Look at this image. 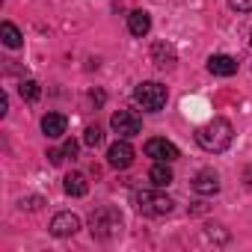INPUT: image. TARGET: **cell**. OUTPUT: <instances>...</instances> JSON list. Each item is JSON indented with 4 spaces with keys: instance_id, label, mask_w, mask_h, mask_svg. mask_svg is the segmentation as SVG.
Wrapping results in <instances>:
<instances>
[{
    "instance_id": "18",
    "label": "cell",
    "mask_w": 252,
    "mask_h": 252,
    "mask_svg": "<svg viewBox=\"0 0 252 252\" xmlns=\"http://www.w3.org/2000/svg\"><path fill=\"white\" fill-rule=\"evenodd\" d=\"M83 143L92 146V149H98V146L104 143V131L98 128V125H92V128H86V134H83Z\"/></svg>"
},
{
    "instance_id": "22",
    "label": "cell",
    "mask_w": 252,
    "mask_h": 252,
    "mask_svg": "<svg viewBox=\"0 0 252 252\" xmlns=\"http://www.w3.org/2000/svg\"><path fill=\"white\" fill-rule=\"evenodd\" d=\"M6 110H9V101H6V95H3V98H0V116H3Z\"/></svg>"
},
{
    "instance_id": "17",
    "label": "cell",
    "mask_w": 252,
    "mask_h": 252,
    "mask_svg": "<svg viewBox=\"0 0 252 252\" xmlns=\"http://www.w3.org/2000/svg\"><path fill=\"white\" fill-rule=\"evenodd\" d=\"M39 95H42V86H39L36 80H24V83H21V98H24V101L33 104V101H39Z\"/></svg>"
},
{
    "instance_id": "5",
    "label": "cell",
    "mask_w": 252,
    "mask_h": 252,
    "mask_svg": "<svg viewBox=\"0 0 252 252\" xmlns=\"http://www.w3.org/2000/svg\"><path fill=\"white\" fill-rule=\"evenodd\" d=\"M137 208H140V214H146V217H163V214L172 211V199L163 196V193L143 190V193H137Z\"/></svg>"
},
{
    "instance_id": "19",
    "label": "cell",
    "mask_w": 252,
    "mask_h": 252,
    "mask_svg": "<svg viewBox=\"0 0 252 252\" xmlns=\"http://www.w3.org/2000/svg\"><path fill=\"white\" fill-rule=\"evenodd\" d=\"M231 3V9H237V12H252V0H228Z\"/></svg>"
},
{
    "instance_id": "2",
    "label": "cell",
    "mask_w": 252,
    "mask_h": 252,
    "mask_svg": "<svg viewBox=\"0 0 252 252\" xmlns=\"http://www.w3.org/2000/svg\"><path fill=\"white\" fill-rule=\"evenodd\" d=\"M89 225H92V237L110 240V237H116V234L122 231V214H119L116 208H98V211L92 214Z\"/></svg>"
},
{
    "instance_id": "8",
    "label": "cell",
    "mask_w": 252,
    "mask_h": 252,
    "mask_svg": "<svg viewBox=\"0 0 252 252\" xmlns=\"http://www.w3.org/2000/svg\"><path fill=\"white\" fill-rule=\"evenodd\" d=\"M77 228H80V220H77V214H71V211H63V214H57V217L51 220V234H54V237H71Z\"/></svg>"
},
{
    "instance_id": "14",
    "label": "cell",
    "mask_w": 252,
    "mask_h": 252,
    "mask_svg": "<svg viewBox=\"0 0 252 252\" xmlns=\"http://www.w3.org/2000/svg\"><path fill=\"white\" fill-rule=\"evenodd\" d=\"M63 187H65V193H68V196H77V199H80V196H86V190H89V184H86V178H83L80 172H68Z\"/></svg>"
},
{
    "instance_id": "12",
    "label": "cell",
    "mask_w": 252,
    "mask_h": 252,
    "mask_svg": "<svg viewBox=\"0 0 252 252\" xmlns=\"http://www.w3.org/2000/svg\"><path fill=\"white\" fill-rule=\"evenodd\" d=\"M128 30H131L137 39L149 36V30H152V18H149V12H143V9L131 12V15H128Z\"/></svg>"
},
{
    "instance_id": "16",
    "label": "cell",
    "mask_w": 252,
    "mask_h": 252,
    "mask_svg": "<svg viewBox=\"0 0 252 252\" xmlns=\"http://www.w3.org/2000/svg\"><path fill=\"white\" fill-rule=\"evenodd\" d=\"M0 39H3L6 48H21V33H18V27H15L12 21H3V24H0Z\"/></svg>"
},
{
    "instance_id": "11",
    "label": "cell",
    "mask_w": 252,
    "mask_h": 252,
    "mask_svg": "<svg viewBox=\"0 0 252 252\" xmlns=\"http://www.w3.org/2000/svg\"><path fill=\"white\" fill-rule=\"evenodd\" d=\"M193 190L202 193V196H214V193L220 190V178H217V172H211V169L199 172V175L193 178Z\"/></svg>"
},
{
    "instance_id": "21",
    "label": "cell",
    "mask_w": 252,
    "mask_h": 252,
    "mask_svg": "<svg viewBox=\"0 0 252 252\" xmlns=\"http://www.w3.org/2000/svg\"><path fill=\"white\" fill-rule=\"evenodd\" d=\"M63 152H65V158H77V143H74V140H68V143L63 146Z\"/></svg>"
},
{
    "instance_id": "4",
    "label": "cell",
    "mask_w": 252,
    "mask_h": 252,
    "mask_svg": "<svg viewBox=\"0 0 252 252\" xmlns=\"http://www.w3.org/2000/svg\"><path fill=\"white\" fill-rule=\"evenodd\" d=\"M110 128L119 134V140H134V137L143 131V122H140V116L131 113V110H116L113 119H110Z\"/></svg>"
},
{
    "instance_id": "3",
    "label": "cell",
    "mask_w": 252,
    "mask_h": 252,
    "mask_svg": "<svg viewBox=\"0 0 252 252\" xmlns=\"http://www.w3.org/2000/svg\"><path fill=\"white\" fill-rule=\"evenodd\" d=\"M134 98H137V104H143V110H149V113H158V110H163V107H166V101H169V92H166V86H163V83H155V80H149V83H140V86H137Z\"/></svg>"
},
{
    "instance_id": "7",
    "label": "cell",
    "mask_w": 252,
    "mask_h": 252,
    "mask_svg": "<svg viewBox=\"0 0 252 252\" xmlns=\"http://www.w3.org/2000/svg\"><path fill=\"white\" fill-rule=\"evenodd\" d=\"M107 160H110V166H116V169H128V166L134 163V149H131V143H128V140L113 143V146L107 149Z\"/></svg>"
},
{
    "instance_id": "9",
    "label": "cell",
    "mask_w": 252,
    "mask_h": 252,
    "mask_svg": "<svg viewBox=\"0 0 252 252\" xmlns=\"http://www.w3.org/2000/svg\"><path fill=\"white\" fill-rule=\"evenodd\" d=\"M208 71L217 74V77H231V74L237 71V60L228 57V54H214V57L208 60Z\"/></svg>"
},
{
    "instance_id": "6",
    "label": "cell",
    "mask_w": 252,
    "mask_h": 252,
    "mask_svg": "<svg viewBox=\"0 0 252 252\" xmlns=\"http://www.w3.org/2000/svg\"><path fill=\"white\" fill-rule=\"evenodd\" d=\"M146 155H149V158H155V160H160V163H172V160H178V158H181L178 146H175V143H169V140H163V137L149 140V143H146Z\"/></svg>"
},
{
    "instance_id": "10",
    "label": "cell",
    "mask_w": 252,
    "mask_h": 252,
    "mask_svg": "<svg viewBox=\"0 0 252 252\" xmlns=\"http://www.w3.org/2000/svg\"><path fill=\"white\" fill-rule=\"evenodd\" d=\"M65 125H68V119H65L63 113H48V116L42 119V131H45L48 140H60V137L65 134Z\"/></svg>"
},
{
    "instance_id": "15",
    "label": "cell",
    "mask_w": 252,
    "mask_h": 252,
    "mask_svg": "<svg viewBox=\"0 0 252 252\" xmlns=\"http://www.w3.org/2000/svg\"><path fill=\"white\" fill-rule=\"evenodd\" d=\"M149 178H152V184L155 187H166V184H172V169H169V163H155L152 169H149Z\"/></svg>"
},
{
    "instance_id": "20",
    "label": "cell",
    "mask_w": 252,
    "mask_h": 252,
    "mask_svg": "<svg viewBox=\"0 0 252 252\" xmlns=\"http://www.w3.org/2000/svg\"><path fill=\"white\" fill-rule=\"evenodd\" d=\"M63 158H65V152H57V149H51V152H48V160H51L54 166H60V163H63Z\"/></svg>"
},
{
    "instance_id": "1",
    "label": "cell",
    "mask_w": 252,
    "mask_h": 252,
    "mask_svg": "<svg viewBox=\"0 0 252 252\" xmlns=\"http://www.w3.org/2000/svg\"><path fill=\"white\" fill-rule=\"evenodd\" d=\"M196 143L205 149V152H225L231 146V122L228 119H211L208 125H202V128L196 131Z\"/></svg>"
},
{
    "instance_id": "13",
    "label": "cell",
    "mask_w": 252,
    "mask_h": 252,
    "mask_svg": "<svg viewBox=\"0 0 252 252\" xmlns=\"http://www.w3.org/2000/svg\"><path fill=\"white\" fill-rule=\"evenodd\" d=\"M152 60H155V65L166 68V65L175 63V48H172L169 42H155V45H152Z\"/></svg>"
}]
</instances>
